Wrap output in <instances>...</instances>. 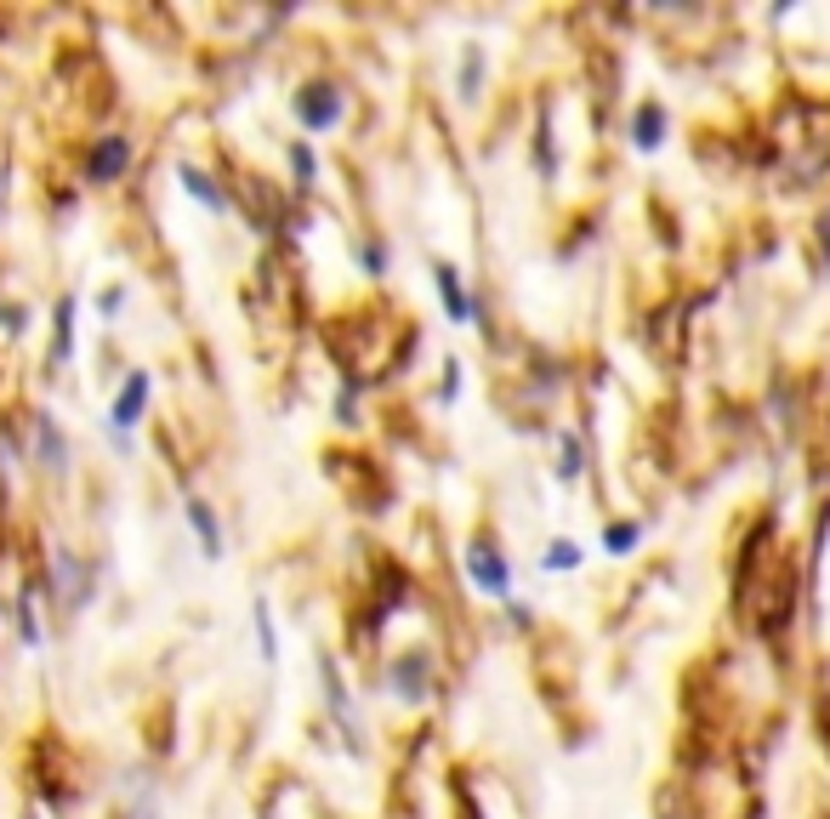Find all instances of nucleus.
Instances as JSON below:
<instances>
[{
    "mask_svg": "<svg viewBox=\"0 0 830 819\" xmlns=\"http://www.w3.org/2000/svg\"><path fill=\"white\" fill-rule=\"evenodd\" d=\"M29 432H34V461H40L46 472H63V467H69V439L58 432L52 410H34V416H29Z\"/></svg>",
    "mask_w": 830,
    "mask_h": 819,
    "instance_id": "nucleus-5",
    "label": "nucleus"
},
{
    "mask_svg": "<svg viewBox=\"0 0 830 819\" xmlns=\"http://www.w3.org/2000/svg\"><path fill=\"white\" fill-rule=\"evenodd\" d=\"M182 512H188V523H193V536H200V552H206V558H222V523H217L211 501H200V496H193Z\"/></svg>",
    "mask_w": 830,
    "mask_h": 819,
    "instance_id": "nucleus-7",
    "label": "nucleus"
},
{
    "mask_svg": "<svg viewBox=\"0 0 830 819\" xmlns=\"http://www.w3.org/2000/svg\"><path fill=\"white\" fill-rule=\"evenodd\" d=\"M456 388H461V364L450 359V370H444V399H456Z\"/></svg>",
    "mask_w": 830,
    "mask_h": 819,
    "instance_id": "nucleus-22",
    "label": "nucleus"
},
{
    "mask_svg": "<svg viewBox=\"0 0 830 819\" xmlns=\"http://www.w3.org/2000/svg\"><path fill=\"white\" fill-rule=\"evenodd\" d=\"M290 160H297V177H302V182H313V149H308V142H297V149H290Z\"/></svg>",
    "mask_w": 830,
    "mask_h": 819,
    "instance_id": "nucleus-21",
    "label": "nucleus"
},
{
    "mask_svg": "<svg viewBox=\"0 0 830 819\" xmlns=\"http://www.w3.org/2000/svg\"><path fill=\"white\" fill-rule=\"evenodd\" d=\"M541 563H547V569H580V547H574V541H552V547L541 552Z\"/></svg>",
    "mask_w": 830,
    "mask_h": 819,
    "instance_id": "nucleus-15",
    "label": "nucleus"
},
{
    "mask_svg": "<svg viewBox=\"0 0 830 819\" xmlns=\"http://www.w3.org/2000/svg\"><path fill=\"white\" fill-rule=\"evenodd\" d=\"M580 445L574 439H563V450H558V478H563V485H574V478H580Z\"/></svg>",
    "mask_w": 830,
    "mask_h": 819,
    "instance_id": "nucleus-17",
    "label": "nucleus"
},
{
    "mask_svg": "<svg viewBox=\"0 0 830 819\" xmlns=\"http://www.w3.org/2000/svg\"><path fill=\"white\" fill-rule=\"evenodd\" d=\"M387 262H393V251H387L381 239H364V268H370V273H387Z\"/></svg>",
    "mask_w": 830,
    "mask_h": 819,
    "instance_id": "nucleus-18",
    "label": "nucleus"
},
{
    "mask_svg": "<svg viewBox=\"0 0 830 819\" xmlns=\"http://www.w3.org/2000/svg\"><path fill=\"white\" fill-rule=\"evenodd\" d=\"M131 137H97L91 142V154H86V182H97V188H103V182H120L126 171H131Z\"/></svg>",
    "mask_w": 830,
    "mask_h": 819,
    "instance_id": "nucleus-3",
    "label": "nucleus"
},
{
    "mask_svg": "<svg viewBox=\"0 0 830 819\" xmlns=\"http://www.w3.org/2000/svg\"><path fill=\"white\" fill-rule=\"evenodd\" d=\"M177 177H182V188H188V200H200L206 211H228V194H222V188H217V177H206L200 166H177Z\"/></svg>",
    "mask_w": 830,
    "mask_h": 819,
    "instance_id": "nucleus-9",
    "label": "nucleus"
},
{
    "mask_svg": "<svg viewBox=\"0 0 830 819\" xmlns=\"http://www.w3.org/2000/svg\"><path fill=\"white\" fill-rule=\"evenodd\" d=\"M483 86V46H467L461 52V98H478Z\"/></svg>",
    "mask_w": 830,
    "mask_h": 819,
    "instance_id": "nucleus-13",
    "label": "nucleus"
},
{
    "mask_svg": "<svg viewBox=\"0 0 830 819\" xmlns=\"http://www.w3.org/2000/svg\"><path fill=\"white\" fill-rule=\"evenodd\" d=\"M341 109H348V98H341V86H330V80H308L297 98H290V114L302 120V131H330L341 120Z\"/></svg>",
    "mask_w": 830,
    "mask_h": 819,
    "instance_id": "nucleus-1",
    "label": "nucleus"
},
{
    "mask_svg": "<svg viewBox=\"0 0 830 819\" xmlns=\"http://www.w3.org/2000/svg\"><path fill=\"white\" fill-rule=\"evenodd\" d=\"M120 308H126V284H109V291L97 297V313H103V319H114Z\"/></svg>",
    "mask_w": 830,
    "mask_h": 819,
    "instance_id": "nucleus-19",
    "label": "nucleus"
},
{
    "mask_svg": "<svg viewBox=\"0 0 830 819\" xmlns=\"http://www.w3.org/2000/svg\"><path fill=\"white\" fill-rule=\"evenodd\" d=\"M257 643H262V660H279V638H273V603L257 598Z\"/></svg>",
    "mask_w": 830,
    "mask_h": 819,
    "instance_id": "nucleus-14",
    "label": "nucleus"
},
{
    "mask_svg": "<svg viewBox=\"0 0 830 819\" xmlns=\"http://www.w3.org/2000/svg\"><path fill=\"white\" fill-rule=\"evenodd\" d=\"M149 393H154V376H149V370H131V376L120 381V399H114V410H109V427H114V432H131V427L142 421V410H149Z\"/></svg>",
    "mask_w": 830,
    "mask_h": 819,
    "instance_id": "nucleus-4",
    "label": "nucleus"
},
{
    "mask_svg": "<svg viewBox=\"0 0 830 819\" xmlns=\"http://www.w3.org/2000/svg\"><path fill=\"white\" fill-rule=\"evenodd\" d=\"M631 142H638V149H660L666 142V109L654 98L638 103V114H631Z\"/></svg>",
    "mask_w": 830,
    "mask_h": 819,
    "instance_id": "nucleus-10",
    "label": "nucleus"
},
{
    "mask_svg": "<svg viewBox=\"0 0 830 819\" xmlns=\"http://www.w3.org/2000/svg\"><path fill=\"white\" fill-rule=\"evenodd\" d=\"M23 324H29V313H23L18 302H0V330H7V336H18Z\"/></svg>",
    "mask_w": 830,
    "mask_h": 819,
    "instance_id": "nucleus-20",
    "label": "nucleus"
},
{
    "mask_svg": "<svg viewBox=\"0 0 830 819\" xmlns=\"http://www.w3.org/2000/svg\"><path fill=\"white\" fill-rule=\"evenodd\" d=\"M467 575H472V587L490 592V598H507V592H512L507 552H501L490 536H472V541H467Z\"/></svg>",
    "mask_w": 830,
    "mask_h": 819,
    "instance_id": "nucleus-2",
    "label": "nucleus"
},
{
    "mask_svg": "<svg viewBox=\"0 0 830 819\" xmlns=\"http://www.w3.org/2000/svg\"><path fill=\"white\" fill-rule=\"evenodd\" d=\"M438 297H444V308H450L456 324H472V319H478V302L467 297V284H461V268L438 262Z\"/></svg>",
    "mask_w": 830,
    "mask_h": 819,
    "instance_id": "nucleus-6",
    "label": "nucleus"
},
{
    "mask_svg": "<svg viewBox=\"0 0 830 819\" xmlns=\"http://www.w3.org/2000/svg\"><path fill=\"white\" fill-rule=\"evenodd\" d=\"M58 598L69 603V609H80V598H86V581H80V563H74V552H58Z\"/></svg>",
    "mask_w": 830,
    "mask_h": 819,
    "instance_id": "nucleus-12",
    "label": "nucleus"
},
{
    "mask_svg": "<svg viewBox=\"0 0 830 819\" xmlns=\"http://www.w3.org/2000/svg\"><path fill=\"white\" fill-rule=\"evenodd\" d=\"M34 592H40V587H29V592L18 598V620H23V643H29V649L40 643V626H34Z\"/></svg>",
    "mask_w": 830,
    "mask_h": 819,
    "instance_id": "nucleus-16",
    "label": "nucleus"
},
{
    "mask_svg": "<svg viewBox=\"0 0 830 819\" xmlns=\"http://www.w3.org/2000/svg\"><path fill=\"white\" fill-rule=\"evenodd\" d=\"M74 297L63 291L58 297V308H52V364H69V353H74Z\"/></svg>",
    "mask_w": 830,
    "mask_h": 819,
    "instance_id": "nucleus-8",
    "label": "nucleus"
},
{
    "mask_svg": "<svg viewBox=\"0 0 830 819\" xmlns=\"http://www.w3.org/2000/svg\"><path fill=\"white\" fill-rule=\"evenodd\" d=\"M638 541H643V523H638V518H614V523H603V552L626 558Z\"/></svg>",
    "mask_w": 830,
    "mask_h": 819,
    "instance_id": "nucleus-11",
    "label": "nucleus"
}]
</instances>
